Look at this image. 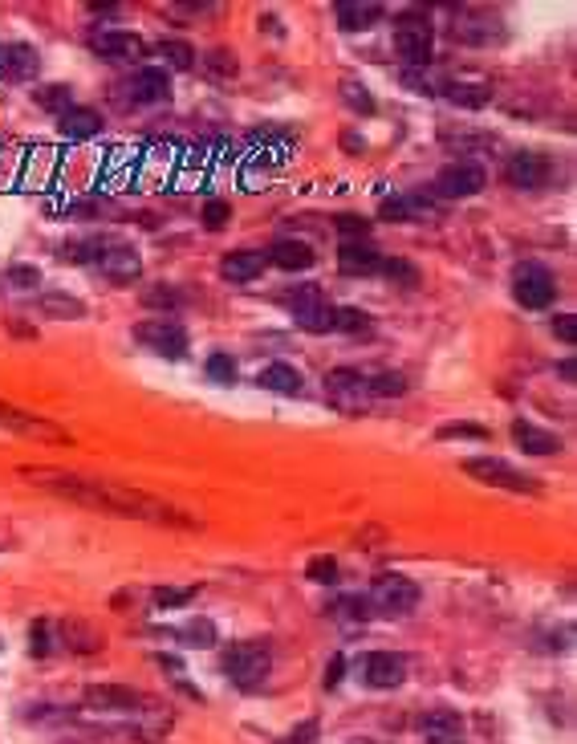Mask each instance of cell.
<instances>
[{
  "label": "cell",
  "mask_w": 577,
  "mask_h": 744,
  "mask_svg": "<svg viewBox=\"0 0 577 744\" xmlns=\"http://www.w3.org/2000/svg\"><path fill=\"white\" fill-rule=\"evenodd\" d=\"M21 476H29L37 488L61 496V501H74L86 509H102L114 517H131V521H155V525H179V529H196L200 521H191L187 513L171 509L167 501L151 492H139L135 484H118V480H90V476H74V472H57V468H25Z\"/></svg>",
  "instance_id": "obj_1"
},
{
  "label": "cell",
  "mask_w": 577,
  "mask_h": 744,
  "mask_svg": "<svg viewBox=\"0 0 577 744\" xmlns=\"http://www.w3.org/2000/svg\"><path fill=\"white\" fill-rule=\"evenodd\" d=\"M147 704H151V700H147L143 692L126 688V684H94V688H86V696H82V712H86L90 720L122 724L126 732H135V724H139V716H143Z\"/></svg>",
  "instance_id": "obj_2"
},
{
  "label": "cell",
  "mask_w": 577,
  "mask_h": 744,
  "mask_svg": "<svg viewBox=\"0 0 577 744\" xmlns=\"http://www.w3.org/2000/svg\"><path fill=\"white\" fill-rule=\"evenodd\" d=\"M220 667L240 692H261L269 671H273V651H269V643H256V639L232 643V647H224Z\"/></svg>",
  "instance_id": "obj_3"
},
{
  "label": "cell",
  "mask_w": 577,
  "mask_h": 744,
  "mask_svg": "<svg viewBox=\"0 0 577 744\" xmlns=\"http://www.w3.org/2000/svg\"><path fill=\"white\" fill-rule=\"evenodd\" d=\"M395 53L407 70H427L435 53V25L423 9H403L395 17Z\"/></svg>",
  "instance_id": "obj_4"
},
{
  "label": "cell",
  "mask_w": 577,
  "mask_h": 744,
  "mask_svg": "<svg viewBox=\"0 0 577 744\" xmlns=\"http://www.w3.org/2000/svg\"><path fill=\"white\" fill-rule=\"evenodd\" d=\"M460 468H464L472 480L492 484V488H504V492H525V496H537V492H541V480H537V476H529V472H521V468H512V464L500 460V456H472V460H464Z\"/></svg>",
  "instance_id": "obj_5"
},
{
  "label": "cell",
  "mask_w": 577,
  "mask_h": 744,
  "mask_svg": "<svg viewBox=\"0 0 577 744\" xmlns=\"http://www.w3.org/2000/svg\"><path fill=\"white\" fill-rule=\"evenodd\" d=\"M326 403L334 411H342V415H366L374 395H370V383H366L362 370H354V366L330 370V375H326Z\"/></svg>",
  "instance_id": "obj_6"
},
{
  "label": "cell",
  "mask_w": 577,
  "mask_h": 744,
  "mask_svg": "<svg viewBox=\"0 0 577 744\" xmlns=\"http://www.w3.org/2000/svg\"><path fill=\"white\" fill-rule=\"evenodd\" d=\"M370 610H378L382 618H399V614H411L419 606V586L407 578V574H378L370 582V594H366Z\"/></svg>",
  "instance_id": "obj_7"
},
{
  "label": "cell",
  "mask_w": 577,
  "mask_h": 744,
  "mask_svg": "<svg viewBox=\"0 0 577 744\" xmlns=\"http://www.w3.org/2000/svg\"><path fill=\"white\" fill-rule=\"evenodd\" d=\"M484 183H488V171L472 159H456V163H447L435 183H431V192L435 200H472L484 192Z\"/></svg>",
  "instance_id": "obj_8"
},
{
  "label": "cell",
  "mask_w": 577,
  "mask_h": 744,
  "mask_svg": "<svg viewBox=\"0 0 577 744\" xmlns=\"http://www.w3.org/2000/svg\"><path fill=\"white\" fill-rule=\"evenodd\" d=\"M553 297H557V281L545 265H537V261L517 265V273H512V301L521 309H549Z\"/></svg>",
  "instance_id": "obj_9"
},
{
  "label": "cell",
  "mask_w": 577,
  "mask_h": 744,
  "mask_svg": "<svg viewBox=\"0 0 577 744\" xmlns=\"http://www.w3.org/2000/svg\"><path fill=\"white\" fill-rule=\"evenodd\" d=\"M131 334H135L139 346H147V350H155L159 358H171V362L187 358V346H191L187 330H183L175 318H151V322H139Z\"/></svg>",
  "instance_id": "obj_10"
},
{
  "label": "cell",
  "mask_w": 577,
  "mask_h": 744,
  "mask_svg": "<svg viewBox=\"0 0 577 744\" xmlns=\"http://www.w3.org/2000/svg\"><path fill=\"white\" fill-rule=\"evenodd\" d=\"M0 427L13 431V436H25V440H41V444H70L66 427H57L53 419H41L33 411H21L13 403H0Z\"/></svg>",
  "instance_id": "obj_11"
},
{
  "label": "cell",
  "mask_w": 577,
  "mask_h": 744,
  "mask_svg": "<svg viewBox=\"0 0 577 744\" xmlns=\"http://www.w3.org/2000/svg\"><path fill=\"white\" fill-rule=\"evenodd\" d=\"M118 90H122L126 106H163V102H171V74L159 66H139Z\"/></svg>",
  "instance_id": "obj_12"
},
{
  "label": "cell",
  "mask_w": 577,
  "mask_h": 744,
  "mask_svg": "<svg viewBox=\"0 0 577 744\" xmlns=\"http://www.w3.org/2000/svg\"><path fill=\"white\" fill-rule=\"evenodd\" d=\"M94 265H98L114 285H131V281L143 277V257H139V248H131V244L118 240V236H102V253H98Z\"/></svg>",
  "instance_id": "obj_13"
},
{
  "label": "cell",
  "mask_w": 577,
  "mask_h": 744,
  "mask_svg": "<svg viewBox=\"0 0 577 744\" xmlns=\"http://www.w3.org/2000/svg\"><path fill=\"white\" fill-rule=\"evenodd\" d=\"M553 179V163L541 151H517L512 159H504V183L517 192H537Z\"/></svg>",
  "instance_id": "obj_14"
},
{
  "label": "cell",
  "mask_w": 577,
  "mask_h": 744,
  "mask_svg": "<svg viewBox=\"0 0 577 744\" xmlns=\"http://www.w3.org/2000/svg\"><path fill=\"white\" fill-rule=\"evenodd\" d=\"M407 679V659L395 651H370L362 659V684L374 692H395Z\"/></svg>",
  "instance_id": "obj_15"
},
{
  "label": "cell",
  "mask_w": 577,
  "mask_h": 744,
  "mask_svg": "<svg viewBox=\"0 0 577 744\" xmlns=\"http://www.w3.org/2000/svg\"><path fill=\"white\" fill-rule=\"evenodd\" d=\"M90 53L106 57V61H143L147 57V41L135 37V33H122V29H102V33H90Z\"/></svg>",
  "instance_id": "obj_16"
},
{
  "label": "cell",
  "mask_w": 577,
  "mask_h": 744,
  "mask_svg": "<svg viewBox=\"0 0 577 744\" xmlns=\"http://www.w3.org/2000/svg\"><path fill=\"white\" fill-rule=\"evenodd\" d=\"M419 736L427 744H468V728L464 716L452 708H431L419 716Z\"/></svg>",
  "instance_id": "obj_17"
},
{
  "label": "cell",
  "mask_w": 577,
  "mask_h": 744,
  "mask_svg": "<svg viewBox=\"0 0 577 744\" xmlns=\"http://www.w3.org/2000/svg\"><path fill=\"white\" fill-rule=\"evenodd\" d=\"M452 37L464 41V45H488V41H500V21L488 13V9H460L456 13V25H452Z\"/></svg>",
  "instance_id": "obj_18"
},
{
  "label": "cell",
  "mask_w": 577,
  "mask_h": 744,
  "mask_svg": "<svg viewBox=\"0 0 577 744\" xmlns=\"http://www.w3.org/2000/svg\"><path fill=\"white\" fill-rule=\"evenodd\" d=\"M439 216V204L427 192H403V196H387L378 204V220H431Z\"/></svg>",
  "instance_id": "obj_19"
},
{
  "label": "cell",
  "mask_w": 577,
  "mask_h": 744,
  "mask_svg": "<svg viewBox=\"0 0 577 744\" xmlns=\"http://www.w3.org/2000/svg\"><path fill=\"white\" fill-rule=\"evenodd\" d=\"M378 269H382V253L370 240H342V248H338L342 277H374Z\"/></svg>",
  "instance_id": "obj_20"
},
{
  "label": "cell",
  "mask_w": 577,
  "mask_h": 744,
  "mask_svg": "<svg viewBox=\"0 0 577 744\" xmlns=\"http://www.w3.org/2000/svg\"><path fill=\"white\" fill-rule=\"evenodd\" d=\"M269 265H277L281 273H309L317 265V253H313V244L285 236V240H277L269 248Z\"/></svg>",
  "instance_id": "obj_21"
},
{
  "label": "cell",
  "mask_w": 577,
  "mask_h": 744,
  "mask_svg": "<svg viewBox=\"0 0 577 744\" xmlns=\"http://www.w3.org/2000/svg\"><path fill=\"white\" fill-rule=\"evenodd\" d=\"M269 257L265 253H252V248H236V253H224L220 257V277L232 281V285H248L265 273Z\"/></svg>",
  "instance_id": "obj_22"
},
{
  "label": "cell",
  "mask_w": 577,
  "mask_h": 744,
  "mask_svg": "<svg viewBox=\"0 0 577 744\" xmlns=\"http://www.w3.org/2000/svg\"><path fill=\"white\" fill-rule=\"evenodd\" d=\"M256 387H265L273 395H285V399H297L305 391V375L289 362H269L261 366V375H256Z\"/></svg>",
  "instance_id": "obj_23"
},
{
  "label": "cell",
  "mask_w": 577,
  "mask_h": 744,
  "mask_svg": "<svg viewBox=\"0 0 577 744\" xmlns=\"http://www.w3.org/2000/svg\"><path fill=\"white\" fill-rule=\"evenodd\" d=\"M512 440H517V448H525L529 456H561V436H553V431L529 423V419H517L512 423Z\"/></svg>",
  "instance_id": "obj_24"
},
{
  "label": "cell",
  "mask_w": 577,
  "mask_h": 744,
  "mask_svg": "<svg viewBox=\"0 0 577 744\" xmlns=\"http://www.w3.org/2000/svg\"><path fill=\"white\" fill-rule=\"evenodd\" d=\"M57 131L66 135L70 143H86V139H94L102 131V114L94 106H70L66 114L57 118Z\"/></svg>",
  "instance_id": "obj_25"
},
{
  "label": "cell",
  "mask_w": 577,
  "mask_h": 744,
  "mask_svg": "<svg viewBox=\"0 0 577 744\" xmlns=\"http://www.w3.org/2000/svg\"><path fill=\"white\" fill-rule=\"evenodd\" d=\"M0 66H5V74L13 82H29L41 70V53L25 41H13V45H5V53H0Z\"/></svg>",
  "instance_id": "obj_26"
},
{
  "label": "cell",
  "mask_w": 577,
  "mask_h": 744,
  "mask_svg": "<svg viewBox=\"0 0 577 744\" xmlns=\"http://www.w3.org/2000/svg\"><path fill=\"white\" fill-rule=\"evenodd\" d=\"M37 309H41L45 318H53V322H78V318H86V301L74 297V293H61V289H45L37 297Z\"/></svg>",
  "instance_id": "obj_27"
},
{
  "label": "cell",
  "mask_w": 577,
  "mask_h": 744,
  "mask_svg": "<svg viewBox=\"0 0 577 744\" xmlns=\"http://www.w3.org/2000/svg\"><path fill=\"white\" fill-rule=\"evenodd\" d=\"M439 94L464 110H484L492 102V86H484V82H439Z\"/></svg>",
  "instance_id": "obj_28"
},
{
  "label": "cell",
  "mask_w": 577,
  "mask_h": 744,
  "mask_svg": "<svg viewBox=\"0 0 577 744\" xmlns=\"http://www.w3.org/2000/svg\"><path fill=\"white\" fill-rule=\"evenodd\" d=\"M139 301L147 305V309H163V318H171V314H179V309H187V293L179 289V285H147L143 293H139Z\"/></svg>",
  "instance_id": "obj_29"
},
{
  "label": "cell",
  "mask_w": 577,
  "mask_h": 744,
  "mask_svg": "<svg viewBox=\"0 0 577 744\" xmlns=\"http://www.w3.org/2000/svg\"><path fill=\"white\" fill-rule=\"evenodd\" d=\"M382 13H387V9H382V5H350V0H346V5H338L334 9V17H338V29L342 33H366Z\"/></svg>",
  "instance_id": "obj_30"
},
{
  "label": "cell",
  "mask_w": 577,
  "mask_h": 744,
  "mask_svg": "<svg viewBox=\"0 0 577 744\" xmlns=\"http://www.w3.org/2000/svg\"><path fill=\"white\" fill-rule=\"evenodd\" d=\"M374 330V318L366 309L354 305H334V334H350V338H366Z\"/></svg>",
  "instance_id": "obj_31"
},
{
  "label": "cell",
  "mask_w": 577,
  "mask_h": 744,
  "mask_svg": "<svg viewBox=\"0 0 577 744\" xmlns=\"http://www.w3.org/2000/svg\"><path fill=\"white\" fill-rule=\"evenodd\" d=\"M155 53L167 61L171 70H196V49H191V41H179V37H163L159 45H155Z\"/></svg>",
  "instance_id": "obj_32"
},
{
  "label": "cell",
  "mask_w": 577,
  "mask_h": 744,
  "mask_svg": "<svg viewBox=\"0 0 577 744\" xmlns=\"http://www.w3.org/2000/svg\"><path fill=\"white\" fill-rule=\"evenodd\" d=\"M0 285L9 293H33V289H41V269L37 265H9L0 273Z\"/></svg>",
  "instance_id": "obj_33"
},
{
  "label": "cell",
  "mask_w": 577,
  "mask_h": 744,
  "mask_svg": "<svg viewBox=\"0 0 577 744\" xmlns=\"http://www.w3.org/2000/svg\"><path fill=\"white\" fill-rule=\"evenodd\" d=\"M285 305H289V314L297 318V314H309V309H317V305H326V293H322V285L305 281V285L285 293Z\"/></svg>",
  "instance_id": "obj_34"
},
{
  "label": "cell",
  "mask_w": 577,
  "mask_h": 744,
  "mask_svg": "<svg viewBox=\"0 0 577 744\" xmlns=\"http://www.w3.org/2000/svg\"><path fill=\"white\" fill-rule=\"evenodd\" d=\"M338 90H342V102H346V106H350L354 114H366V118H370V114L378 110V102H374V94H370V86H366V82H358V78H346V82H342Z\"/></svg>",
  "instance_id": "obj_35"
},
{
  "label": "cell",
  "mask_w": 577,
  "mask_h": 744,
  "mask_svg": "<svg viewBox=\"0 0 577 744\" xmlns=\"http://www.w3.org/2000/svg\"><path fill=\"white\" fill-rule=\"evenodd\" d=\"M33 98H37V106H41V110H49V114H57V118H61V114H66V110L74 106V90H70V86H61V82H49V86H41V90H37Z\"/></svg>",
  "instance_id": "obj_36"
},
{
  "label": "cell",
  "mask_w": 577,
  "mask_h": 744,
  "mask_svg": "<svg viewBox=\"0 0 577 744\" xmlns=\"http://www.w3.org/2000/svg\"><path fill=\"white\" fill-rule=\"evenodd\" d=\"M366 383H370L374 399H403L407 395V375H399V370H382V375H374Z\"/></svg>",
  "instance_id": "obj_37"
},
{
  "label": "cell",
  "mask_w": 577,
  "mask_h": 744,
  "mask_svg": "<svg viewBox=\"0 0 577 744\" xmlns=\"http://www.w3.org/2000/svg\"><path fill=\"white\" fill-rule=\"evenodd\" d=\"M204 375H208L212 383L232 387V383H236V375H240V366H236V358H232V354L216 350V354H208V362H204Z\"/></svg>",
  "instance_id": "obj_38"
},
{
  "label": "cell",
  "mask_w": 577,
  "mask_h": 744,
  "mask_svg": "<svg viewBox=\"0 0 577 744\" xmlns=\"http://www.w3.org/2000/svg\"><path fill=\"white\" fill-rule=\"evenodd\" d=\"M387 281H395L399 289H415L419 285V269L411 265V261H403V257H382V269H378Z\"/></svg>",
  "instance_id": "obj_39"
},
{
  "label": "cell",
  "mask_w": 577,
  "mask_h": 744,
  "mask_svg": "<svg viewBox=\"0 0 577 744\" xmlns=\"http://www.w3.org/2000/svg\"><path fill=\"white\" fill-rule=\"evenodd\" d=\"M293 322H297L305 334H334V305L326 301V305L309 309V314H297Z\"/></svg>",
  "instance_id": "obj_40"
},
{
  "label": "cell",
  "mask_w": 577,
  "mask_h": 744,
  "mask_svg": "<svg viewBox=\"0 0 577 744\" xmlns=\"http://www.w3.org/2000/svg\"><path fill=\"white\" fill-rule=\"evenodd\" d=\"M171 639H179V643H204V647H212V643H216V623H208V618H191V623H187L183 631H171Z\"/></svg>",
  "instance_id": "obj_41"
},
{
  "label": "cell",
  "mask_w": 577,
  "mask_h": 744,
  "mask_svg": "<svg viewBox=\"0 0 577 744\" xmlns=\"http://www.w3.org/2000/svg\"><path fill=\"white\" fill-rule=\"evenodd\" d=\"M334 614L342 618V623H366V618H370V602L366 598H358V594H350V598H338L334 602Z\"/></svg>",
  "instance_id": "obj_42"
},
{
  "label": "cell",
  "mask_w": 577,
  "mask_h": 744,
  "mask_svg": "<svg viewBox=\"0 0 577 744\" xmlns=\"http://www.w3.org/2000/svg\"><path fill=\"white\" fill-rule=\"evenodd\" d=\"M435 440H488V427H480V423H443L439 431H435Z\"/></svg>",
  "instance_id": "obj_43"
},
{
  "label": "cell",
  "mask_w": 577,
  "mask_h": 744,
  "mask_svg": "<svg viewBox=\"0 0 577 744\" xmlns=\"http://www.w3.org/2000/svg\"><path fill=\"white\" fill-rule=\"evenodd\" d=\"M305 578H309V582H317V586H334V582H338V562H334L330 553L313 557V562L305 566Z\"/></svg>",
  "instance_id": "obj_44"
},
{
  "label": "cell",
  "mask_w": 577,
  "mask_h": 744,
  "mask_svg": "<svg viewBox=\"0 0 577 744\" xmlns=\"http://www.w3.org/2000/svg\"><path fill=\"white\" fill-rule=\"evenodd\" d=\"M204 70L212 74V78H236V53L232 49H212L208 57H204Z\"/></svg>",
  "instance_id": "obj_45"
},
{
  "label": "cell",
  "mask_w": 577,
  "mask_h": 744,
  "mask_svg": "<svg viewBox=\"0 0 577 744\" xmlns=\"http://www.w3.org/2000/svg\"><path fill=\"white\" fill-rule=\"evenodd\" d=\"M200 594V586H187V590H175V586H159L151 598H155V606L159 610H179V606H187L191 598Z\"/></svg>",
  "instance_id": "obj_46"
},
{
  "label": "cell",
  "mask_w": 577,
  "mask_h": 744,
  "mask_svg": "<svg viewBox=\"0 0 577 744\" xmlns=\"http://www.w3.org/2000/svg\"><path fill=\"white\" fill-rule=\"evenodd\" d=\"M232 224V204L228 200H208L204 204V228L208 232H220V228H228Z\"/></svg>",
  "instance_id": "obj_47"
},
{
  "label": "cell",
  "mask_w": 577,
  "mask_h": 744,
  "mask_svg": "<svg viewBox=\"0 0 577 744\" xmlns=\"http://www.w3.org/2000/svg\"><path fill=\"white\" fill-rule=\"evenodd\" d=\"M277 744H322V724H317V720H305V724H297L293 732H285Z\"/></svg>",
  "instance_id": "obj_48"
},
{
  "label": "cell",
  "mask_w": 577,
  "mask_h": 744,
  "mask_svg": "<svg viewBox=\"0 0 577 744\" xmlns=\"http://www.w3.org/2000/svg\"><path fill=\"white\" fill-rule=\"evenodd\" d=\"M334 228H338L346 240H366V236H370V224H366L362 216H354V212H342V216L334 220Z\"/></svg>",
  "instance_id": "obj_49"
},
{
  "label": "cell",
  "mask_w": 577,
  "mask_h": 744,
  "mask_svg": "<svg viewBox=\"0 0 577 744\" xmlns=\"http://www.w3.org/2000/svg\"><path fill=\"white\" fill-rule=\"evenodd\" d=\"M61 631H66V639H70V647H74V651H94V647H98V635H94V631H86L82 623H66Z\"/></svg>",
  "instance_id": "obj_50"
},
{
  "label": "cell",
  "mask_w": 577,
  "mask_h": 744,
  "mask_svg": "<svg viewBox=\"0 0 577 744\" xmlns=\"http://www.w3.org/2000/svg\"><path fill=\"white\" fill-rule=\"evenodd\" d=\"M403 86H411L419 94H439V82L427 70H403Z\"/></svg>",
  "instance_id": "obj_51"
},
{
  "label": "cell",
  "mask_w": 577,
  "mask_h": 744,
  "mask_svg": "<svg viewBox=\"0 0 577 744\" xmlns=\"http://www.w3.org/2000/svg\"><path fill=\"white\" fill-rule=\"evenodd\" d=\"M553 338L565 342V346H573L577 342V318L573 314H557L553 318Z\"/></svg>",
  "instance_id": "obj_52"
},
{
  "label": "cell",
  "mask_w": 577,
  "mask_h": 744,
  "mask_svg": "<svg viewBox=\"0 0 577 744\" xmlns=\"http://www.w3.org/2000/svg\"><path fill=\"white\" fill-rule=\"evenodd\" d=\"M29 655L33 659H45L49 655V623H33V631H29Z\"/></svg>",
  "instance_id": "obj_53"
},
{
  "label": "cell",
  "mask_w": 577,
  "mask_h": 744,
  "mask_svg": "<svg viewBox=\"0 0 577 744\" xmlns=\"http://www.w3.org/2000/svg\"><path fill=\"white\" fill-rule=\"evenodd\" d=\"M342 675H346V655H334V659L326 663V679H322V684L334 692V688L342 684Z\"/></svg>",
  "instance_id": "obj_54"
},
{
  "label": "cell",
  "mask_w": 577,
  "mask_h": 744,
  "mask_svg": "<svg viewBox=\"0 0 577 744\" xmlns=\"http://www.w3.org/2000/svg\"><path fill=\"white\" fill-rule=\"evenodd\" d=\"M557 375H561V383H565V387H573V379H577V362H573V358H565V362L557 366Z\"/></svg>",
  "instance_id": "obj_55"
},
{
  "label": "cell",
  "mask_w": 577,
  "mask_h": 744,
  "mask_svg": "<svg viewBox=\"0 0 577 744\" xmlns=\"http://www.w3.org/2000/svg\"><path fill=\"white\" fill-rule=\"evenodd\" d=\"M350 744H378V740H350Z\"/></svg>",
  "instance_id": "obj_56"
},
{
  "label": "cell",
  "mask_w": 577,
  "mask_h": 744,
  "mask_svg": "<svg viewBox=\"0 0 577 744\" xmlns=\"http://www.w3.org/2000/svg\"><path fill=\"white\" fill-rule=\"evenodd\" d=\"M0 53H5V45H0Z\"/></svg>",
  "instance_id": "obj_57"
}]
</instances>
